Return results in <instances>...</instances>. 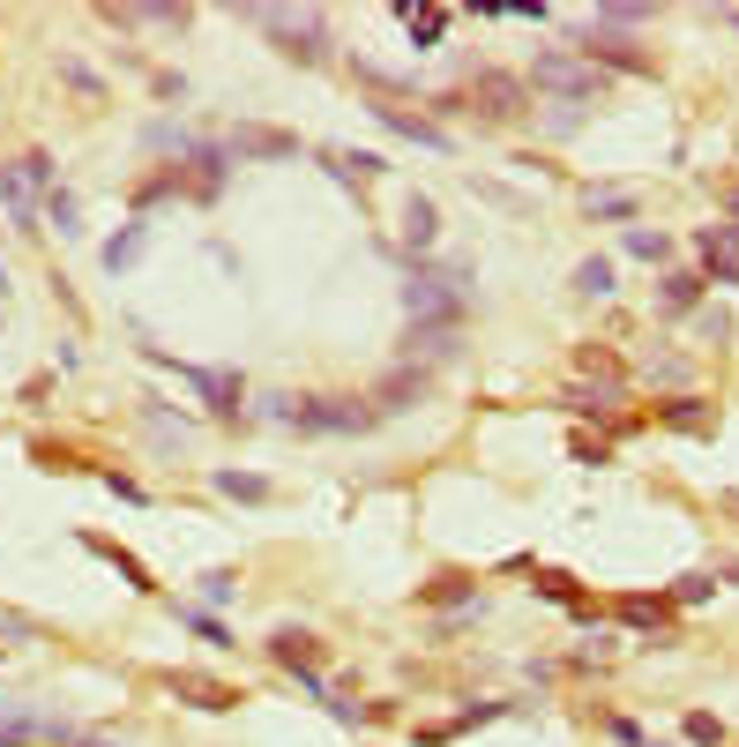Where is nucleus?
I'll return each mask as SVG.
<instances>
[{"label": "nucleus", "mask_w": 739, "mask_h": 747, "mask_svg": "<svg viewBox=\"0 0 739 747\" xmlns=\"http://www.w3.org/2000/svg\"><path fill=\"white\" fill-rule=\"evenodd\" d=\"M404 307L411 330H455L463 322V269H411Z\"/></svg>", "instance_id": "obj_1"}, {"label": "nucleus", "mask_w": 739, "mask_h": 747, "mask_svg": "<svg viewBox=\"0 0 739 747\" xmlns=\"http://www.w3.org/2000/svg\"><path fill=\"white\" fill-rule=\"evenodd\" d=\"M277 418L285 426H299V434H367L373 426V404H359V397H277Z\"/></svg>", "instance_id": "obj_2"}, {"label": "nucleus", "mask_w": 739, "mask_h": 747, "mask_svg": "<svg viewBox=\"0 0 739 747\" xmlns=\"http://www.w3.org/2000/svg\"><path fill=\"white\" fill-rule=\"evenodd\" d=\"M53 195V158L31 150V158H15V165H0V203L15 225H38V203Z\"/></svg>", "instance_id": "obj_3"}, {"label": "nucleus", "mask_w": 739, "mask_h": 747, "mask_svg": "<svg viewBox=\"0 0 739 747\" xmlns=\"http://www.w3.org/2000/svg\"><path fill=\"white\" fill-rule=\"evenodd\" d=\"M254 15L277 31V53H291V60H322V53H328L322 15H285V8H254Z\"/></svg>", "instance_id": "obj_4"}, {"label": "nucleus", "mask_w": 739, "mask_h": 747, "mask_svg": "<svg viewBox=\"0 0 739 747\" xmlns=\"http://www.w3.org/2000/svg\"><path fill=\"white\" fill-rule=\"evenodd\" d=\"M373 418H396V412H411V404H426V373L418 367H396V373H381L373 381Z\"/></svg>", "instance_id": "obj_5"}, {"label": "nucleus", "mask_w": 739, "mask_h": 747, "mask_svg": "<svg viewBox=\"0 0 739 747\" xmlns=\"http://www.w3.org/2000/svg\"><path fill=\"white\" fill-rule=\"evenodd\" d=\"M232 158H262V165H277V158H299V135H285V127H232V142H224Z\"/></svg>", "instance_id": "obj_6"}, {"label": "nucleus", "mask_w": 739, "mask_h": 747, "mask_svg": "<svg viewBox=\"0 0 739 747\" xmlns=\"http://www.w3.org/2000/svg\"><path fill=\"white\" fill-rule=\"evenodd\" d=\"M538 83L561 90L568 105H582V97H598V68H575L568 53H545V60H538Z\"/></svg>", "instance_id": "obj_7"}, {"label": "nucleus", "mask_w": 739, "mask_h": 747, "mask_svg": "<svg viewBox=\"0 0 739 747\" xmlns=\"http://www.w3.org/2000/svg\"><path fill=\"white\" fill-rule=\"evenodd\" d=\"M471 97H478V105H486V120H516V113H523V97H531V90L516 83V76H500V68H486V76H478V83H471Z\"/></svg>", "instance_id": "obj_8"}, {"label": "nucleus", "mask_w": 739, "mask_h": 747, "mask_svg": "<svg viewBox=\"0 0 739 747\" xmlns=\"http://www.w3.org/2000/svg\"><path fill=\"white\" fill-rule=\"evenodd\" d=\"M575 45H582V60H605V68H627V76L650 68V60H643L627 38H613V31H575Z\"/></svg>", "instance_id": "obj_9"}, {"label": "nucleus", "mask_w": 739, "mask_h": 747, "mask_svg": "<svg viewBox=\"0 0 739 747\" xmlns=\"http://www.w3.org/2000/svg\"><path fill=\"white\" fill-rule=\"evenodd\" d=\"M180 381H187V389H203V397H209V412L240 418V381H232V373H203V367H180Z\"/></svg>", "instance_id": "obj_10"}, {"label": "nucleus", "mask_w": 739, "mask_h": 747, "mask_svg": "<svg viewBox=\"0 0 739 747\" xmlns=\"http://www.w3.org/2000/svg\"><path fill=\"white\" fill-rule=\"evenodd\" d=\"M373 113H381V127H396V135H411V142H418V150H434V158L449 150V135H441L434 120H418V113H404V105H373Z\"/></svg>", "instance_id": "obj_11"}, {"label": "nucleus", "mask_w": 739, "mask_h": 747, "mask_svg": "<svg viewBox=\"0 0 739 747\" xmlns=\"http://www.w3.org/2000/svg\"><path fill=\"white\" fill-rule=\"evenodd\" d=\"M695 299H702V277H695V269H672V277L657 285V307H665V314H688Z\"/></svg>", "instance_id": "obj_12"}, {"label": "nucleus", "mask_w": 739, "mask_h": 747, "mask_svg": "<svg viewBox=\"0 0 739 747\" xmlns=\"http://www.w3.org/2000/svg\"><path fill=\"white\" fill-rule=\"evenodd\" d=\"M434 232H441L434 203H426V195H411V209H404V248H434Z\"/></svg>", "instance_id": "obj_13"}, {"label": "nucleus", "mask_w": 739, "mask_h": 747, "mask_svg": "<svg viewBox=\"0 0 739 747\" xmlns=\"http://www.w3.org/2000/svg\"><path fill=\"white\" fill-rule=\"evenodd\" d=\"M172 696H187L195 710H232V696H224L217 680H203V673H180V680H172Z\"/></svg>", "instance_id": "obj_14"}, {"label": "nucleus", "mask_w": 739, "mask_h": 747, "mask_svg": "<svg viewBox=\"0 0 739 747\" xmlns=\"http://www.w3.org/2000/svg\"><path fill=\"white\" fill-rule=\"evenodd\" d=\"M328 172H336V180H373L381 158H373V150H328Z\"/></svg>", "instance_id": "obj_15"}, {"label": "nucleus", "mask_w": 739, "mask_h": 747, "mask_svg": "<svg viewBox=\"0 0 739 747\" xmlns=\"http://www.w3.org/2000/svg\"><path fill=\"white\" fill-rule=\"evenodd\" d=\"M590 217H613V225H627V217H635V195H627V187H590Z\"/></svg>", "instance_id": "obj_16"}, {"label": "nucleus", "mask_w": 739, "mask_h": 747, "mask_svg": "<svg viewBox=\"0 0 739 747\" xmlns=\"http://www.w3.org/2000/svg\"><path fill=\"white\" fill-rule=\"evenodd\" d=\"M404 31H411L418 45H434L441 31H449V8H404Z\"/></svg>", "instance_id": "obj_17"}, {"label": "nucleus", "mask_w": 739, "mask_h": 747, "mask_svg": "<svg viewBox=\"0 0 739 747\" xmlns=\"http://www.w3.org/2000/svg\"><path fill=\"white\" fill-rule=\"evenodd\" d=\"M575 291H582V299H605V291H613V262H605V254H590V262L575 269Z\"/></svg>", "instance_id": "obj_18"}, {"label": "nucleus", "mask_w": 739, "mask_h": 747, "mask_svg": "<svg viewBox=\"0 0 739 747\" xmlns=\"http://www.w3.org/2000/svg\"><path fill=\"white\" fill-rule=\"evenodd\" d=\"M217 494H232V501H269V479H254V471H217Z\"/></svg>", "instance_id": "obj_19"}, {"label": "nucleus", "mask_w": 739, "mask_h": 747, "mask_svg": "<svg viewBox=\"0 0 739 747\" xmlns=\"http://www.w3.org/2000/svg\"><path fill=\"white\" fill-rule=\"evenodd\" d=\"M269 651H277L285 665H314V658H322V643H314V635H299V628H285V635H277Z\"/></svg>", "instance_id": "obj_20"}, {"label": "nucleus", "mask_w": 739, "mask_h": 747, "mask_svg": "<svg viewBox=\"0 0 739 747\" xmlns=\"http://www.w3.org/2000/svg\"><path fill=\"white\" fill-rule=\"evenodd\" d=\"M627 254H635V262H665V254H672V240H665V232H650V225H627Z\"/></svg>", "instance_id": "obj_21"}, {"label": "nucleus", "mask_w": 739, "mask_h": 747, "mask_svg": "<svg viewBox=\"0 0 739 747\" xmlns=\"http://www.w3.org/2000/svg\"><path fill=\"white\" fill-rule=\"evenodd\" d=\"M142 248H150V232H142V225H135V232H120V240L105 248V269H127V262H135Z\"/></svg>", "instance_id": "obj_22"}, {"label": "nucleus", "mask_w": 739, "mask_h": 747, "mask_svg": "<svg viewBox=\"0 0 739 747\" xmlns=\"http://www.w3.org/2000/svg\"><path fill=\"white\" fill-rule=\"evenodd\" d=\"M45 217H53V225H60V240H68V232H76V195H60V187H53V195H45Z\"/></svg>", "instance_id": "obj_23"}, {"label": "nucleus", "mask_w": 739, "mask_h": 747, "mask_svg": "<svg viewBox=\"0 0 739 747\" xmlns=\"http://www.w3.org/2000/svg\"><path fill=\"white\" fill-rule=\"evenodd\" d=\"M471 195H486V203H500V209H523V195L500 187V180H471Z\"/></svg>", "instance_id": "obj_24"}, {"label": "nucleus", "mask_w": 739, "mask_h": 747, "mask_svg": "<svg viewBox=\"0 0 739 747\" xmlns=\"http://www.w3.org/2000/svg\"><path fill=\"white\" fill-rule=\"evenodd\" d=\"M60 76H68V83H76L82 97H105V90H97V76H90V68H82V60H60Z\"/></svg>", "instance_id": "obj_25"}, {"label": "nucleus", "mask_w": 739, "mask_h": 747, "mask_svg": "<svg viewBox=\"0 0 739 747\" xmlns=\"http://www.w3.org/2000/svg\"><path fill=\"white\" fill-rule=\"evenodd\" d=\"M725 209H732V217H739V187H725Z\"/></svg>", "instance_id": "obj_26"}, {"label": "nucleus", "mask_w": 739, "mask_h": 747, "mask_svg": "<svg viewBox=\"0 0 739 747\" xmlns=\"http://www.w3.org/2000/svg\"><path fill=\"white\" fill-rule=\"evenodd\" d=\"M68 747H105V740H76V733H68Z\"/></svg>", "instance_id": "obj_27"}]
</instances>
